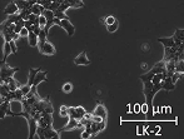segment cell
I'll use <instances>...</instances> for the list:
<instances>
[{"label":"cell","mask_w":184,"mask_h":139,"mask_svg":"<svg viewBox=\"0 0 184 139\" xmlns=\"http://www.w3.org/2000/svg\"><path fill=\"white\" fill-rule=\"evenodd\" d=\"M60 115H62V117H67V115H68V107H65V105H62V107H60Z\"/></svg>","instance_id":"40"},{"label":"cell","mask_w":184,"mask_h":139,"mask_svg":"<svg viewBox=\"0 0 184 139\" xmlns=\"http://www.w3.org/2000/svg\"><path fill=\"white\" fill-rule=\"evenodd\" d=\"M18 70H19L18 68H10L9 65H6V62L0 60V77H1L3 82L5 80L6 78L13 77Z\"/></svg>","instance_id":"1"},{"label":"cell","mask_w":184,"mask_h":139,"mask_svg":"<svg viewBox=\"0 0 184 139\" xmlns=\"http://www.w3.org/2000/svg\"><path fill=\"white\" fill-rule=\"evenodd\" d=\"M9 44H10V49H11V53H15L18 51V48H16V44H15V40H10L9 42Z\"/></svg>","instance_id":"39"},{"label":"cell","mask_w":184,"mask_h":139,"mask_svg":"<svg viewBox=\"0 0 184 139\" xmlns=\"http://www.w3.org/2000/svg\"><path fill=\"white\" fill-rule=\"evenodd\" d=\"M38 20H39V25H40V28L43 29L44 26H45V24H47V19H45V16H44V15H39Z\"/></svg>","instance_id":"35"},{"label":"cell","mask_w":184,"mask_h":139,"mask_svg":"<svg viewBox=\"0 0 184 139\" xmlns=\"http://www.w3.org/2000/svg\"><path fill=\"white\" fill-rule=\"evenodd\" d=\"M44 138H45V139H49V138L59 139V138H60V134H59L58 130H54V129H53L51 125H49V127L44 128Z\"/></svg>","instance_id":"7"},{"label":"cell","mask_w":184,"mask_h":139,"mask_svg":"<svg viewBox=\"0 0 184 139\" xmlns=\"http://www.w3.org/2000/svg\"><path fill=\"white\" fill-rule=\"evenodd\" d=\"M19 38H20V34H18V33H13V35H11L13 40H18Z\"/></svg>","instance_id":"45"},{"label":"cell","mask_w":184,"mask_h":139,"mask_svg":"<svg viewBox=\"0 0 184 139\" xmlns=\"http://www.w3.org/2000/svg\"><path fill=\"white\" fill-rule=\"evenodd\" d=\"M143 133H144V132H143V128L139 127V128H138V134H143Z\"/></svg>","instance_id":"48"},{"label":"cell","mask_w":184,"mask_h":139,"mask_svg":"<svg viewBox=\"0 0 184 139\" xmlns=\"http://www.w3.org/2000/svg\"><path fill=\"white\" fill-rule=\"evenodd\" d=\"M179 46V45H178ZM178 46H169V48H164V58H163V62L165 63L168 60H174L175 59V51Z\"/></svg>","instance_id":"4"},{"label":"cell","mask_w":184,"mask_h":139,"mask_svg":"<svg viewBox=\"0 0 184 139\" xmlns=\"http://www.w3.org/2000/svg\"><path fill=\"white\" fill-rule=\"evenodd\" d=\"M71 89H73V87H71L70 83H65V84L63 85V91H64V93H70Z\"/></svg>","instance_id":"37"},{"label":"cell","mask_w":184,"mask_h":139,"mask_svg":"<svg viewBox=\"0 0 184 139\" xmlns=\"http://www.w3.org/2000/svg\"><path fill=\"white\" fill-rule=\"evenodd\" d=\"M153 75H154V73L152 71V70H149L148 73H145V74H143V75H140V80H142V83L143 82H150L152 80V78H153Z\"/></svg>","instance_id":"25"},{"label":"cell","mask_w":184,"mask_h":139,"mask_svg":"<svg viewBox=\"0 0 184 139\" xmlns=\"http://www.w3.org/2000/svg\"><path fill=\"white\" fill-rule=\"evenodd\" d=\"M10 90H9V85L8 84H5V83H3V84H0V97H6L8 95V93H9Z\"/></svg>","instance_id":"23"},{"label":"cell","mask_w":184,"mask_h":139,"mask_svg":"<svg viewBox=\"0 0 184 139\" xmlns=\"http://www.w3.org/2000/svg\"><path fill=\"white\" fill-rule=\"evenodd\" d=\"M10 53H11L10 44H9V42H5V44H4V58H3L4 62H6V59H8V56L10 55Z\"/></svg>","instance_id":"24"},{"label":"cell","mask_w":184,"mask_h":139,"mask_svg":"<svg viewBox=\"0 0 184 139\" xmlns=\"http://www.w3.org/2000/svg\"><path fill=\"white\" fill-rule=\"evenodd\" d=\"M182 75H183V74H182V73H178V71H174V74H173L172 77H170V79H172V82H173V83L175 84L177 82H178V80H179V78H180Z\"/></svg>","instance_id":"32"},{"label":"cell","mask_w":184,"mask_h":139,"mask_svg":"<svg viewBox=\"0 0 184 139\" xmlns=\"http://www.w3.org/2000/svg\"><path fill=\"white\" fill-rule=\"evenodd\" d=\"M118 26H119V23H118V20H115L113 24L107 25V29H108L109 33H114L115 30H118Z\"/></svg>","instance_id":"28"},{"label":"cell","mask_w":184,"mask_h":139,"mask_svg":"<svg viewBox=\"0 0 184 139\" xmlns=\"http://www.w3.org/2000/svg\"><path fill=\"white\" fill-rule=\"evenodd\" d=\"M174 68H175V71L178 73H184V60H177L174 63Z\"/></svg>","instance_id":"26"},{"label":"cell","mask_w":184,"mask_h":139,"mask_svg":"<svg viewBox=\"0 0 184 139\" xmlns=\"http://www.w3.org/2000/svg\"><path fill=\"white\" fill-rule=\"evenodd\" d=\"M47 36H48V34L45 33L44 29H42L40 33H39V35H38V48H39V50H40V51L43 49L44 44L47 43Z\"/></svg>","instance_id":"12"},{"label":"cell","mask_w":184,"mask_h":139,"mask_svg":"<svg viewBox=\"0 0 184 139\" xmlns=\"http://www.w3.org/2000/svg\"><path fill=\"white\" fill-rule=\"evenodd\" d=\"M14 3L16 4L19 10H23V9H26V8H31L30 3L26 1V0H14Z\"/></svg>","instance_id":"20"},{"label":"cell","mask_w":184,"mask_h":139,"mask_svg":"<svg viewBox=\"0 0 184 139\" xmlns=\"http://www.w3.org/2000/svg\"><path fill=\"white\" fill-rule=\"evenodd\" d=\"M87 113L85 109L83 107H75V114H76V120H80V119L84 117V114Z\"/></svg>","instance_id":"27"},{"label":"cell","mask_w":184,"mask_h":139,"mask_svg":"<svg viewBox=\"0 0 184 139\" xmlns=\"http://www.w3.org/2000/svg\"><path fill=\"white\" fill-rule=\"evenodd\" d=\"M80 137H82L83 139H88V138H90V137H91V134L89 133V132H87V130H82V134H80Z\"/></svg>","instance_id":"42"},{"label":"cell","mask_w":184,"mask_h":139,"mask_svg":"<svg viewBox=\"0 0 184 139\" xmlns=\"http://www.w3.org/2000/svg\"><path fill=\"white\" fill-rule=\"evenodd\" d=\"M28 124H29V129H30V133H29V139L35 138L36 134V128H38V120H35L33 117H30L28 119Z\"/></svg>","instance_id":"6"},{"label":"cell","mask_w":184,"mask_h":139,"mask_svg":"<svg viewBox=\"0 0 184 139\" xmlns=\"http://www.w3.org/2000/svg\"><path fill=\"white\" fill-rule=\"evenodd\" d=\"M183 34H184V30L183 29H177L174 35L172 36V39L174 40V44L175 46H178L180 44H183Z\"/></svg>","instance_id":"11"},{"label":"cell","mask_w":184,"mask_h":139,"mask_svg":"<svg viewBox=\"0 0 184 139\" xmlns=\"http://www.w3.org/2000/svg\"><path fill=\"white\" fill-rule=\"evenodd\" d=\"M38 15H35V14H30L29 15V18H28V20L33 24V25H36V24H39V20H38Z\"/></svg>","instance_id":"31"},{"label":"cell","mask_w":184,"mask_h":139,"mask_svg":"<svg viewBox=\"0 0 184 139\" xmlns=\"http://www.w3.org/2000/svg\"><path fill=\"white\" fill-rule=\"evenodd\" d=\"M115 20H116V19H115L114 16H107V18H104V23H105V25H110V24H113Z\"/></svg>","instance_id":"36"},{"label":"cell","mask_w":184,"mask_h":139,"mask_svg":"<svg viewBox=\"0 0 184 139\" xmlns=\"http://www.w3.org/2000/svg\"><path fill=\"white\" fill-rule=\"evenodd\" d=\"M158 42L162 43L164 45V48H169V46H174V40L172 39V36L170 38H159L158 39Z\"/></svg>","instance_id":"17"},{"label":"cell","mask_w":184,"mask_h":139,"mask_svg":"<svg viewBox=\"0 0 184 139\" xmlns=\"http://www.w3.org/2000/svg\"><path fill=\"white\" fill-rule=\"evenodd\" d=\"M105 127H107V120H102V122L91 120V123H90V134H91V137H94L96 133L104 130Z\"/></svg>","instance_id":"2"},{"label":"cell","mask_w":184,"mask_h":139,"mask_svg":"<svg viewBox=\"0 0 184 139\" xmlns=\"http://www.w3.org/2000/svg\"><path fill=\"white\" fill-rule=\"evenodd\" d=\"M20 90H22V93H23V95H26V94H28V93L30 91V85H29V84L22 85V87H20Z\"/></svg>","instance_id":"34"},{"label":"cell","mask_w":184,"mask_h":139,"mask_svg":"<svg viewBox=\"0 0 184 139\" xmlns=\"http://www.w3.org/2000/svg\"><path fill=\"white\" fill-rule=\"evenodd\" d=\"M154 74H158V73H163V74H165V63L163 60L162 62H158L157 64L153 65V68L150 69Z\"/></svg>","instance_id":"13"},{"label":"cell","mask_w":184,"mask_h":139,"mask_svg":"<svg viewBox=\"0 0 184 139\" xmlns=\"http://www.w3.org/2000/svg\"><path fill=\"white\" fill-rule=\"evenodd\" d=\"M19 34H20V36H28L29 30H28V29H25V28H23V29L20 30V33H19Z\"/></svg>","instance_id":"43"},{"label":"cell","mask_w":184,"mask_h":139,"mask_svg":"<svg viewBox=\"0 0 184 139\" xmlns=\"http://www.w3.org/2000/svg\"><path fill=\"white\" fill-rule=\"evenodd\" d=\"M19 15H20V18L23 19V20H28L29 15L31 14V8H26V9H23L20 11H18Z\"/></svg>","instance_id":"22"},{"label":"cell","mask_w":184,"mask_h":139,"mask_svg":"<svg viewBox=\"0 0 184 139\" xmlns=\"http://www.w3.org/2000/svg\"><path fill=\"white\" fill-rule=\"evenodd\" d=\"M53 25H58V26H60V19H58L54 16V19H53Z\"/></svg>","instance_id":"44"},{"label":"cell","mask_w":184,"mask_h":139,"mask_svg":"<svg viewBox=\"0 0 184 139\" xmlns=\"http://www.w3.org/2000/svg\"><path fill=\"white\" fill-rule=\"evenodd\" d=\"M162 84V89L167 90V91H170V90H174L175 89V84L172 82V79H170L169 77H165L163 79V80L160 82Z\"/></svg>","instance_id":"8"},{"label":"cell","mask_w":184,"mask_h":139,"mask_svg":"<svg viewBox=\"0 0 184 139\" xmlns=\"http://www.w3.org/2000/svg\"><path fill=\"white\" fill-rule=\"evenodd\" d=\"M14 95H15V100H19V102H22L23 99H24V95H23V93L20 90V88H18L14 90Z\"/></svg>","instance_id":"29"},{"label":"cell","mask_w":184,"mask_h":139,"mask_svg":"<svg viewBox=\"0 0 184 139\" xmlns=\"http://www.w3.org/2000/svg\"><path fill=\"white\" fill-rule=\"evenodd\" d=\"M164 78H165V74H163V73H158V74L153 75V78H152V80H150V82H152L153 85H155V84H159Z\"/></svg>","instance_id":"21"},{"label":"cell","mask_w":184,"mask_h":139,"mask_svg":"<svg viewBox=\"0 0 184 139\" xmlns=\"http://www.w3.org/2000/svg\"><path fill=\"white\" fill-rule=\"evenodd\" d=\"M140 108H142V111H143V113H147V110H148V105H147V103H144Z\"/></svg>","instance_id":"46"},{"label":"cell","mask_w":184,"mask_h":139,"mask_svg":"<svg viewBox=\"0 0 184 139\" xmlns=\"http://www.w3.org/2000/svg\"><path fill=\"white\" fill-rule=\"evenodd\" d=\"M68 115L71 119H76V114H75V107H70L68 108Z\"/></svg>","instance_id":"33"},{"label":"cell","mask_w":184,"mask_h":139,"mask_svg":"<svg viewBox=\"0 0 184 139\" xmlns=\"http://www.w3.org/2000/svg\"><path fill=\"white\" fill-rule=\"evenodd\" d=\"M60 28H63L65 31H67V34L69 36H73L74 33H75L74 25L70 23L69 19H63V20H60Z\"/></svg>","instance_id":"3"},{"label":"cell","mask_w":184,"mask_h":139,"mask_svg":"<svg viewBox=\"0 0 184 139\" xmlns=\"http://www.w3.org/2000/svg\"><path fill=\"white\" fill-rule=\"evenodd\" d=\"M42 54H45V55H54L55 54V48H54V45H53L51 43H49L47 40V43L44 44L43 46V49H42Z\"/></svg>","instance_id":"10"},{"label":"cell","mask_w":184,"mask_h":139,"mask_svg":"<svg viewBox=\"0 0 184 139\" xmlns=\"http://www.w3.org/2000/svg\"><path fill=\"white\" fill-rule=\"evenodd\" d=\"M53 13H54V16H55V18H58V19H60V20H63V19H69V18H68L67 15L64 14L63 11H59V10H54V11H53Z\"/></svg>","instance_id":"30"},{"label":"cell","mask_w":184,"mask_h":139,"mask_svg":"<svg viewBox=\"0 0 184 139\" xmlns=\"http://www.w3.org/2000/svg\"><path fill=\"white\" fill-rule=\"evenodd\" d=\"M28 40L30 46H38V35L34 31H29L28 34Z\"/></svg>","instance_id":"18"},{"label":"cell","mask_w":184,"mask_h":139,"mask_svg":"<svg viewBox=\"0 0 184 139\" xmlns=\"http://www.w3.org/2000/svg\"><path fill=\"white\" fill-rule=\"evenodd\" d=\"M18 11H19V9H18V6H16V4L14 1H11L10 4H8L5 6V9H4V13H5V14H8V15L16 14Z\"/></svg>","instance_id":"14"},{"label":"cell","mask_w":184,"mask_h":139,"mask_svg":"<svg viewBox=\"0 0 184 139\" xmlns=\"http://www.w3.org/2000/svg\"><path fill=\"white\" fill-rule=\"evenodd\" d=\"M45 9H44V6L43 5H40V4H34L31 6V14H35V15H42V13L44 11Z\"/></svg>","instance_id":"19"},{"label":"cell","mask_w":184,"mask_h":139,"mask_svg":"<svg viewBox=\"0 0 184 139\" xmlns=\"http://www.w3.org/2000/svg\"><path fill=\"white\" fill-rule=\"evenodd\" d=\"M44 80H47V71H39L38 74L35 75V79H34V84L33 85H35V87H38V84L40 83V82H44Z\"/></svg>","instance_id":"15"},{"label":"cell","mask_w":184,"mask_h":139,"mask_svg":"<svg viewBox=\"0 0 184 139\" xmlns=\"http://www.w3.org/2000/svg\"><path fill=\"white\" fill-rule=\"evenodd\" d=\"M139 109H140V105L139 104H135V107H134V111H135V113H139V111H140Z\"/></svg>","instance_id":"47"},{"label":"cell","mask_w":184,"mask_h":139,"mask_svg":"<svg viewBox=\"0 0 184 139\" xmlns=\"http://www.w3.org/2000/svg\"><path fill=\"white\" fill-rule=\"evenodd\" d=\"M26 1H30V0H26Z\"/></svg>","instance_id":"49"},{"label":"cell","mask_w":184,"mask_h":139,"mask_svg":"<svg viewBox=\"0 0 184 139\" xmlns=\"http://www.w3.org/2000/svg\"><path fill=\"white\" fill-rule=\"evenodd\" d=\"M43 111H44V113H49V114H53V105L50 104V102L47 104V107L44 108V110H43Z\"/></svg>","instance_id":"38"},{"label":"cell","mask_w":184,"mask_h":139,"mask_svg":"<svg viewBox=\"0 0 184 139\" xmlns=\"http://www.w3.org/2000/svg\"><path fill=\"white\" fill-rule=\"evenodd\" d=\"M33 26H34V25H33L29 20H25V23H24V28L25 29H28L29 31H33Z\"/></svg>","instance_id":"41"},{"label":"cell","mask_w":184,"mask_h":139,"mask_svg":"<svg viewBox=\"0 0 184 139\" xmlns=\"http://www.w3.org/2000/svg\"><path fill=\"white\" fill-rule=\"evenodd\" d=\"M40 70H42L40 68H31V69L29 70V82H28V84L30 85V87H31L33 84H34L35 75H36V74H38V73L40 71Z\"/></svg>","instance_id":"16"},{"label":"cell","mask_w":184,"mask_h":139,"mask_svg":"<svg viewBox=\"0 0 184 139\" xmlns=\"http://www.w3.org/2000/svg\"><path fill=\"white\" fill-rule=\"evenodd\" d=\"M93 115H98V117H100L103 120H107V118H108V111H107V109H105V107H104L103 104H98L96 108H95L94 111H93Z\"/></svg>","instance_id":"5"},{"label":"cell","mask_w":184,"mask_h":139,"mask_svg":"<svg viewBox=\"0 0 184 139\" xmlns=\"http://www.w3.org/2000/svg\"><path fill=\"white\" fill-rule=\"evenodd\" d=\"M74 63L76 64V65H89L90 64V60L87 58V53L85 51H83V53H80L75 59H74Z\"/></svg>","instance_id":"9"}]
</instances>
